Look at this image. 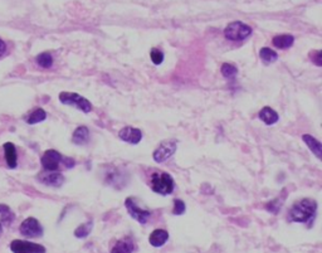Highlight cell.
Segmentation results:
<instances>
[{"mask_svg":"<svg viewBox=\"0 0 322 253\" xmlns=\"http://www.w3.org/2000/svg\"><path fill=\"white\" fill-rule=\"evenodd\" d=\"M39 180L44 184L50 185V187H61L64 182V178L61 173L56 171H45L39 175Z\"/></svg>","mask_w":322,"mask_h":253,"instance_id":"12","label":"cell"},{"mask_svg":"<svg viewBox=\"0 0 322 253\" xmlns=\"http://www.w3.org/2000/svg\"><path fill=\"white\" fill-rule=\"evenodd\" d=\"M36 61L42 68H50L53 66V57L48 52L40 53L38 57L36 58Z\"/></svg>","mask_w":322,"mask_h":253,"instance_id":"22","label":"cell"},{"mask_svg":"<svg viewBox=\"0 0 322 253\" xmlns=\"http://www.w3.org/2000/svg\"><path fill=\"white\" fill-rule=\"evenodd\" d=\"M252 34V28L247 24L242 23V21H233V23L228 24L227 28L224 29V37L229 40H234V42H240L248 38Z\"/></svg>","mask_w":322,"mask_h":253,"instance_id":"3","label":"cell"},{"mask_svg":"<svg viewBox=\"0 0 322 253\" xmlns=\"http://www.w3.org/2000/svg\"><path fill=\"white\" fill-rule=\"evenodd\" d=\"M119 136L121 140H123L125 142H128V144H139L142 139V133L141 130L135 128H131V126H126V128L121 129Z\"/></svg>","mask_w":322,"mask_h":253,"instance_id":"10","label":"cell"},{"mask_svg":"<svg viewBox=\"0 0 322 253\" xmlns=\"http://www.w3.org/2000/svg\"><path fill=\"white\" fill-rule=\"evenodd\" d=\"M176 151V142L175 141H164L161 142L156 150L154 151V160L157 163H164L169 158L174 155Z\"/></svg>","mask_w":322,"mask_h":253,"instance_id":"7","label":"cell"},{"mask_svg":"<svg viewBox=\"0 0 322 253\" xmlns=\"http://www.w3.org/2000/svg\"><path fill=\"white\" fill-rule=\"evenodd\" d=\"M316 209H317V204L315 200L302 199V200L297 201L296 204L292 206L288 215H287V219L294 223H306L312 219V217L316 213Z\"/></svg>","mask_w":322,"mask_h":253,"instance_id":"1","label":"cell"},{"mask_svg":"<svg viewBox=\"0 0 322 253\" xmlns=\"http://www.w3.org/2000/svg\"><path fill=\"white\" fill-rule=\"evenodd\" d=\"M5 50H7V44L0 39V57H3L5 55Z\"/></svg>","mask_w":322,"mask_h":253,"instance_id":"28","label":"cell"},{"mask_svg":"<svg viewBox=\"0 0 322 253\" xmlns=\"http://www.w3.org/2000/svg\"><path fill=\"white\" fill-rule=\"evenodd\" d=\"M15 215L9 207L5 206V204H0V225L8 227L9 224H12Z\"/></svg>","mask_w":322,"mask_h":253,"instance_id":"18","label":"cell"},{"mask_svg":"<svg viewBox=\"0 0 322 253\" xmlns=\"http://www.w3.org/2000/svg\"><path fill=\"white\" fill-rule=\"evenodd\" d=\"M19 232L26 238H38L43 236V227L38 219L29 217L23 220L19 227Z\"/></svg>","mask_w":322,"mask_h":253,"instance_id":"5","label":"cell"},{"mask_svg":"<svg viewBox=\"0 0 322 253\" xmlns=\"http://www.w3.org/2000/svg\"><path fill=\"white\" fill-rule=\"evenodd\" d=\"M294 38L289 34H282V36H276L273 38V45L280 49H287V48L292 47L293 45Z\"/></svg>","mask_w":322,"mask_h":253,"instance_id":"19","label":"cell"},{"mask_svg":"<svg viewBox=\"0 0 322 253\" xmlns=\"http://www.w3.org/2000/svg\"><path fill=\"white\" fill-rule=\"evenodd\" d=\"M222 74L225 78H233L238 74V68L230 63H224L222 66Z\"/></svg>","mask_w":322,"mask_h":253,"instance_id":"24","label":"cell"},{"mask_svg":"<svg viewBox=\"0 0 322 253\" xmlns=\"http://www.w3.org/2000/svg\"><path fill=\"white\" fill-rule=\"evenodd\" d=\"M62 161V155L56 150H47L42 156V166L47 171H56Z\"/></svg>","mask_w":322,"mask_h":253,"instance_id":"8","label":"cell"},{"mask_svg":"<svg viewBox=\"0 0 322 253\" xmlns=\"http://www.w3.org/2000/svg\"><path fill=\"white\" fill-rule=\"evenodd\" d=\"M259 57H261V59L264 63H273V62H276L278 59V55L275 52V50H272L271 48H262L261 50H259Z\"/></svg>","mask_w":322,"mask_h":253,"instance_id":"21","label":"cell"},{"mask_svg":"<svg viewBox=\"0 0 322 253\" xmlns=\"http://www.w3.org/2000/svg\"><path fill=\"white\" fill-rule=\"evenodd\" d=\"M88 139H90V131H88V129L86 126H79L73 133L72 141L76 145H85L87 144Z\"/></svg>","mask_w":322,"mask_h":253,"instance_id":"17","label":"cell"},{"mask_svg":"<svg viewBox=\"0 0 322 253\" xmlns=\"http://www.w3.org/2000/svg\"><path fill=\"white\" fill-rule=\"evenodd\" d=\"M302 140L306 142V145L310 147L311 151H312L313 154L316 155V158H317L318 160H321V158H322L321 142L318 141L317 139H315V137H312L311 135H303Z\"/></svg>","mask_w":322,"mask_h":253,"instance_id":"16","label":"cell"},{"mask_svg":"<svg viewBox=\"0 0 322 253\" xmlns=\"http://www.w3.org/2000/svg\"><path fill=\"white\" fill-rule=\"evenodd\" d=\"M45 118H47V114H45L44 110L36 109L34 111L31 112V115H29L28 118H26V122H28L29 125H34V123L42 122V121H44Z\"/></svg>","mask_w":322,"mask_h":253,"instance_id":"20","label":"cell"},{"mask_svg":"<svg viewBox=\"0 0 322 253\" xmlns=\"http://www.w3.org/2000/svg\"><path fill=\"white\" fill-rule=\"evenodd\" d=\"M311 58H312V61L315 62L316 64H317L318 67L322 66V53L321 50H315V52L311 53Z\"/></svg>","mask_w":322,"mask_h":253,"instance_id":"27","label":"cell"},{"mask_svg":"<svg viewBox=\"0 0 322 253\" xmlns=\"http://www.w3.org/2000/svg\"><path fill=\"white\" fill-rule=\"evenodd\" d=\"M91 230H92V223L87 222L85 223V224L79 225V227L74 231V236H76L77 238H86V237L91 233Z\"/></svg>","mask_w":322,"mask_h":253,"instance_id":"23","label":"cell"},{"mask_svg":"<svg viewBox=\"0 0 322 253\" xmlns=\"http://www.w3.org/2000/svg\"><path fill=\"white\" fill-rule=\"evenodd\" d=\"M258 117L261 118L265 125H273V123H276L280 120V116H278L277 112L268 106L263 107L261 111H259Z\"/></svg>","mask_w":322,"mask_h":253,"instance_id":"15","label":"cell"},{"mask_svg":"<svg viewBox=\"0 0 322 253\" xmlns=\"http://www.w3.org/2000/svg\"><path fill=\"white\" fill-rule=\"evenodd\" d=\"M10 249L13 253H45V247L33 242L14 239L10 243Z\"/></svg>","mask_w":322,"mask_h":253,"instance_id":"6","label":"cell"},{"mask_svg":"<svg viewBox=\"0 0 322 253\" xmlns=\"http://www.w3.org/2000/svg\"><path fill=\"white\" fill-rule=\"evenodd\" d=\"M3 231H4V227H3V225H0V237H2Z\"/></svg>","mask_w":322,"mask_h":253,"instance_id":"30","label":"cell"},{"mask_svg":"<svg viewBox=\"0 0 322 253\" xmlns=\"http://www.w3.org/2000/svg\"><path fill=\"white\" fill-rule=\"evenodd\" d=\"M135 251V243L130 237H125V238L120 239L116 242L114 247H112L111 253H132Z\"/></svg>","mask_w":322,"mask_h":253,"instance_id":"13","label":"cell"},{"mask_svg":"<svg viewBox=\"0 0 322 253\" xmlns=\"http://www.w3.org/2000/svg\"><path fill=\"white\" fill-rule=\"evenodd\" d=\"M151 189L161 195H169L174 190V180L166 173H155L151 178Z\"/></svg>","mask_w":322,"mask_h":253,"instance_id":"2","label":"cell"},{"mask_svg":"<svg viewBox=\"0 0 322 253\" xmlns=\"http://www.w3.org/2000/svg\"><path fill=\"white\" fill-rule=\"evenodd\" d=\"M185 209H186V207H185L184 201L180 200V199H175V200H174V211H173L174 214L175 215L184 214Z\"/></svg>","mask_w":322,"mask_h":253,"instance_id":"26","label":"cell"},{"mask_svg":"<svg viewBox=\"0 0 322 253\" xmlns=\"http://www.w3.org/2000/svg\"><path fill=\"white\" fill-rule=\"evenodd\" d=\"M169 233L165 230H155L154 232L150 234L149 242L151 246L161 247L168 242Z\"/></svg>","mask_w":322,"mask_h":253,"instance_id":"14","label":"cell"},{"mask_svg":"<svg viewBox=\"0 0 322 253\" xmlns=\"http://www.w3.org/2000/svg\"><path fill=\"white\" fill-rule=\"evenodd\" d=\"M60 101L63 105H68V106H74L76 109L81 110L85 114L92 111V105L87 98L82 97L78 93L74 92H62L60 93Z\"/></svg>","mask_w":322,"mask_h":253,"instance_id":"4","label":"cell"},{"mask_svg":"<svg viewBox=\"0 0 322 253\" xmlns=\"http://www.w3.org/2000/svg\"><path fill=\"white\" fill-rule=\"evenodd\" d=\"M125 206H126V208H127L128 214H130L133 219L138 220L139 223H141V224H145V223L147 222V219L151 217V212L139 208V207L135 204V201H133V199H131V198L126 199Z\"/></svg>","mask_w":322,"mask_h":253,"instance_id":"9","label":"cell"},{"mask_svg":"<svg viewBox=\"0 0 322 253\" xmlns=\"http://www.w3.org/2000/svg\"><path fill=\"white\" fill-rule=\"evenodd\" d=\"M150 57H151L152 63L159 66V64L163 63L164 61V53L161 52V50L156 49V48H152V49L150 50Z\"/></svg>","mask_w":322,"mask_h":253,"instance_id":"25","label":"cell"},{"mask_svg":"<svg viewBox=\"0 0 322 253\" xmlns=\"http://www.w3.org/2000/svg\"><path fill=\"white\" fill-rule=\"evenodd\" d=\"M64 164H66L67 168H72V166H74V160L73 159H64Z\"/></svg>","mask_w":322,"mask_h":253,"instance_id":"29","label":"cell"},{"mask_svg":"<svg viewBox=\"0 0 322 253\" xmlns=\"http://www.w3.org/2000/svg\"><path fill=\"white\" fill-rule=\"evenodd\" d=\"M3 149H4V156L5 161H7L8 168L14 169L18 165V155H17V149H15L14 145L12 142H5L3 145Z\"/></svg>","mask_w":322,"mask_h":253,"instance_id":"11","label":"cell"}]
</instances>
